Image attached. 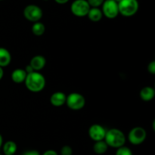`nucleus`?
Listing matches in <instances>:
<instances>
[{
	"label": "nucleus",
	"instance_id": "f257e3e1",
	"mask_svg": "<svg viewBox=\"0 0 155 155\" xmlns=\"http://www.w3.org/2000/svg\"><path fill=\"white\" fill-rule=\"evenodd\" d=\"M25 86L29 91L32 92H39L43 90L45 86V78L42 74L36 71L27 74L25 79Z\"/></svg>",
	"mask_w": 155,
	"mask_h": 155
},
{
	"label": "nucleus",
	"instance_id": "f03ea898",
	"mask_svg": "<svg viewBox=\"0 0 155 155\" xmlns=\"http://www.w3.org/2000/svg\"><path fill=\"white\" fill-rule=\"evenodd\" d=\"M104 140L107 145V146L117 149L120 147L124 146L127 139H126L124 133L121 130L114 128L110 129L106 132Z\"/></svg>",
	"mask_w": 155,
	"mask_h": 155
},
{
	"label": "nucleus",
	"instance_id": "7ed1b4c3",
	"mask_svg": "<svg viewBox=\"0 0 155 155\" xmlns=\"http://www.w3.org/2000/svg\"><path fill=\"white\" fill-rule=\"evenodd\" d=\"M139 7L138 0H122L118 3L119 14L124 17H131L136 15Z\"/></svg>",
	"mask_w": 155,
	"mask_h": 155
},
{
	"label": "nucleus",
	"instance_id": "20e7f679",
	"mask_svg": "<svg viewBox=\"0 0 155 155\" xmlns=\"http://www.w3.org/2000/svg\"><path fill=\"white\" fill-rule=\"evenodd\" d=\"M65 104L71 110H80L84 107L86 104V99L81 94L72 92L67 96Z\"/></svg>",
	"mask_w": 155,
	"mask_h": 155
},
{
	"label": "nucleus",
	"instance_id": "39448f33",
	"mask_svg": "<svg viewBox=\"0 0 155 155\" xmlns=\"http://www.w3.org/2000/svg\"><path fill=\"white\" fill-rule=\"evenodd\" d=\"M147 137V133L142 127H136L130 130L128 135V139L133 145H141L145 142Z\"/></svg>",
	"mask_w": 155,
	"mask_h": 155
},
{
	"label": "nucleus",
	"instance_id": "423d86ee",
	"mask_svg": "<svg viewBox=\"0 0 155 155\" xmlns=\"http://www.w3.org/2000/svg\"><path fill=\"white\" fill-rule=\"evenodd\" d=\"M90 8L86 0H75L71 4V11L74 15L81 18L87 16Z\"/></svg>",
	"mask_w": 155,
	"mask_h": 155
},
{
	"label": "nucleus",
	"instance_id": "0eeeda50",
	"mask_svg": "<svg viewBox=\"0 0 155 155\" xmlns=\"http://www.w3.org/2000/svg\"><path fill=\"white\" fill-rule=\"evenodd\" d=\"M103 15L109 19H114L119 15L118 3L114 0H104L101 9Z\"/></svg>",
	"mask_w": 155,
	"mask_h": 155
},
{
	"label": "nucleus",
	"instance_id": "6e6552de",
	"mask_svg": "<svg viewBox=\"0 0 155 155\" xmlns=\"http://www.w3.org/2000/svg\"><path fill=\"white\" fill-rule=\"evenodd\" d=\"M24 15L29 21L36 23L42 18V10L36 5H29L24 8Z\"/></svg>",
	"mask_w": 155,
	"mask_h": 155
},
{
	"label": "nucleus",
	"instance_id": "1a4fd4ad",
	"mask_svg": "<svg viewBox=\"0 0 155 155\" xmlns=\"http://www.w3.org/2000/svg\"><path fill=\"white\" fill-rule=\"evenodd\" d=\"M107 130L99 124H93L89 129V136L95 142L104 140Z\"/></svg>",
	"mask_w": 155,
	"mask_h": 155
},
{
	"label": "nucleus",
	"instance_id": "9d476101",
	"mask_svg": "<svg viewBox=\"0 0 155 155\" xmlns=\"http://www.w3.org/2000/svg\"><path fill=\"white\" fill-rule=\"evenodd\" d=\"M67 95L62 92H54L50 97V103L54 107H61L66 103Z\"/></svg>",
	"mask_w": 155,
	"mask_h": 155
},
{
	"label": "nucleus",
	"instance_id": "9b49d317",
	"mask_svg": "<svg viewBox=\"0 0 155 155\" xmlns=\"http://www.w3.org/2000/svg\"><path fill=\"white\" fill-rule=\"evenodd\" d=\"M45 64H46L45 58L40 54H38V55L32 58V59L30 60V65L32 67L33 71L37 72V71H41L45 66Z\"/></svg>",
	"mask_w": 155,
	"mask_h": 155
},
{
	"label": "nucleus",
	"instance_id": "f8f14e48",
	"mask_svg": "<svg viewBox=\"0 0 155 155\" xmlns=\"http://www.w3.org/2000/svg\"><path fill=\"white\" fill-rule=\"evenodd\" d=\"M12 61L11 53L5 48L0 47V67L5 68L7 67Z\"/></svg>",
	"mask_w": 155,
	"mask_h": 155
},
{
	"label": "nucleus",
	"instance_id": "ddd939ff",
	"mask_svg": "<svg viewBox=\"0 0 155 155\" xmlns=\"http://www.w3.org/2000/svg\"><path fill=\"white\" fill-rule=\"evenodd\" d=\"M27 75V74L24 69L18 68V69L14 70L13 72L12 73V80L15 83H24Z\"/></svg>",
	"mask_w": 155,
	"mask_h": 155
},
{
	"label": "nucleus",
	"instance_id": "4468645a",
	"mask_svg": "<svg viewBox=\"0 0 155 155\" xmlns=\"http://www.w3.org/2000/svg\"><path fill=\"white\" fill-rule=\"evenodd\" d=\"M155 91L151 86H145L140 91V98L145 101H151L154 98Z\"/></svg>",
	"mask_w": 155,
	"mask_h": 155
},
{
	"label": "nucleus",
	"instance_id": "2eb2a0df",
	"mask_svg": "<svg viewBox=\"0 0 155 155\" xmlns=\"http://www.w3.org/2000/svg\"><path fill=\"white\" fill-rule=\"evenodd\" d=\"M2 151L5 155H15L18 146L14 141H8L2 145Z\"/></svg>",
	"mask_w": 155,
	"mask_h": 155
},
{
	"label": "nucleus",
	"instance_id": "dca6fc26",
	"mask_svg": "<svg viewBox=\"0 0 155 155\" xmlns=\"http://www.w3.org/2000/svg\"><path fill=\"white\" fill-rule=\"evenodd\" d=\"M87 16L91 21L98 22L101 20L103 14L101 9L98 8H90Z\"/></svg>",
	"mask_w": 155,
	"mask_h": 155
},
{
	"label": "nucleus",
	"instance_id": "f3484780",
	"mask_svg": "<svg viewBox=\"0 0 155 155\" xmlns=\"http://www.w3.org/2000/svg\"><path fill=\"white\" fill-rule=\"evenodd\" d=\"M107 149H108V146L104 140L95 142L93 145V151L97 154H104V153L107 152Z\"/></svg>",
	"mask_w": 155,
	"mask_h": 155
},
{
	"label": "nucleus",
	"instance_id": "a211bd4d",
	"mask_svg": "<svg viewBox=\"0 0 155 155\" xmlns=\"http://www.w3.org/2000/svg\"><path fill=\"white\" fill-rule=\"evenodd\" d=\"M32 33L36 36H41L44 34L45 31V27L42 23L38 22L34 23L32 26Z\"/></svg>",
	"mask_w": 155,
	"mask_h": 155
},
{
	"label": "nucleus",
	"instance_id": "6ab92c4d",
	"mask_svg": "<svg viewBox=\"0 0 155 155\" xmlns=\"http://www.w3.org/2000/svg\"><path fill=\"white\" fill-rule=\"evenodd\" d=\"M115 155H133V151L127 146H122L117 148Z\"/></svg>",
	"mask_w": 155,
	"mask_h": 155
},
{
	"label": "nucleus",
	"instance_id": "aec40b11",
	"mask_svg": "<svg viewBox=\"0 0 155 155\" xmlns=\"http://www.w3.org/2000/svg\"><path fill=\"white\" fill-rule=\"evenodd\" d=\"M91 8H98L102 5L104 0H86Z\"/></svg>",
	"mask_w": 155,
	"mask_h": 155
},
{
	"label": "nucleus",
	"instance_id": "412c9836",
	"mask_svg": "<svg viewBox=\"0 0 155 155\" xmlns=\"http://www.w3.org/2000/svg\"><path fill=\"white\" fill-rule=\"evenodd\" d=\"M61 155H72L73 149L69 145H64L61 148Z\"/></svg>",
	"mask_w": 155,
	"mask_h": 155
},
{
	"label": "nucleus",
	"instance_id": "4be33fe9",
	"mask_svg": "<svg viewBox=\"0 0 155 155\" xmlns=\"http://www.w3.org/2000/svg\"><path fill=\"white\" fill-rule=\"evenodd\" d=\"M148 71L150 74H155V61H152L151 62H150L148 65Z\"/></svg>",
	"mask_w": 155,
	"mask_h": 155
},
{
	"label": "nucleus",
	"instance_id": "5701e85b",
	"mask_svg": "<svg viewBox=\"0 0 155 155\" xmlns=\"http://www.w3.org/2000/svg\"><path fill=\"white\" fill-rule=\"evenodd\" d=\"M22 155H40V154L36 150H29V151H24Z\"/></svg>",
	"mask_w": 155,
	"mask_h": 155
},
{
	"label": "nucleus",
	"instance_id": "b1692460",
	"mask_svg": "<svg viewBox=\"0 0 155 155\" xmlns=\"http://www.w3.org/2000/svg\"><path fill=\"white\" fill-rule=\"evenodd\" d=\"M42 155H58V153L54 150H47Z\"/></svg>",
	"mask_w": 155,
	"mask_h": 155
},
{
	"label": "nucleus",
	"instance_id": "393cba45",
	"mask_svg": "<svg viewBox=\"0 0 155 155\" xmlns=\"http://www.w3.org/2000/svg\"><path fill=\"white\" fill-rule=\"evenodd\" d=\"M24 71H26L27 74H30V73H32V72H33V71H33V68H32V67L30 66V64L27 65V67H26V68L24 69Z\"/></svg>",
	"mask_w": 155,
	"mask_h": 155
},
{
	"label": "nucleus",
	"instance_id": "a878e982",
	"mask_svg": "<svg viewBox=\"0 0 155 155\" xmlns=\"http://www.w3.org/2000/svg\"><path fill=\"white\" fill-rule=\"evenodd\" d=\"M58 4H60V5H63V4H66L69 0H54Z\"/></svg>",
	"mask_w": 155,
	"mask_h": 155
},
{
	"label": "nucleus",
	"instance_id": "bb28decb",
	"mask_svg": "<svg viewBox=\"0 0 155 155\" xmlns=\"http://www.w3.org/2000/svg\"><path fill=\"white\" fill-rule=\"evenodd\" d=\"M3 76H4V71H3V68L0 67V80L2 79Z\"/></svg>",
	"mask_w": 155,
	"mask_h": 155
},
{
	"label": "nucleus",
	"instance_id": "cd10ccee",
	"mask_svg": "<svg viewBox=\"0 0 155 155\" xmlns=\"http://www.w3.org/2000/svg\"><path fill=\"white\" fill-rule=\"evenodd\" d=\"M2 145H3V139H2V135L0 134V148H2Z\"/></svg>",
	"mask_w": 155,
	"mask_h": 155
},
{
	"label": "nucleus",
	"instance_id": "c85d7f7f",
	"mask_svg": "<svg viewBox=\"0 0 155 155\" xmlns=\"http://www.w3.org/2000/svg\"><path fill=\"white\" fill-rule=\"evenodd\" d=\"M114 1H115V2H117V3H119L120 2L122 1V0H114Z\"/></svg>",
	"mask_w": 155,
	"mask_h": 155
},
{
	"label": "nucleus",
	"instance_id": "c756f323",
	"mask_svg": "<svg viewBox=\"0 0 155 155\" xmlns=\"http://www.w3.org/2000/svg\"><path fill=\"white\" fill-rule=\"evenodd\" d=\"M45 1H48V0H45Z\"/></svg>",
	"mask_w": 155,
	"mask_h": 155
},
{
	"label": "nucleus",
	"instance_id": "7c9ffc66",
	"mask_svg": "<svg viewBox=\"0 0 155 155\" xmlns=\"http://www.w3.org/2000/svg\"><path fill=\"white\" fill-rule=\"evenodd\" d=\"M0 155H2V154H0Z\"/></svg>",
	"mask_w": 155,
	"mask_h": 155
},
{
	"label": "nucleus",
	"instance_id": "2f4dec72",
	"mask_svg": "<svg viewBox=\"0 0 155 155\" xmlns=\"http://www.w3.org/2000/svg\"><path fill=\"white\" fill-rule=\"evenodd\" d=\"M0 1H2V0H0Z\"/></svg>",
	"mask_w": 155,
	"mask_h": 155
}]
</instances>
